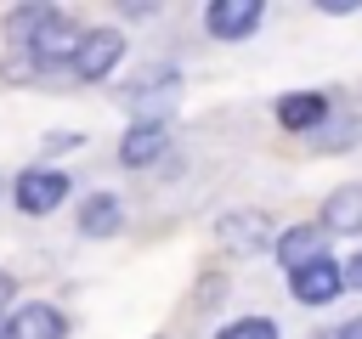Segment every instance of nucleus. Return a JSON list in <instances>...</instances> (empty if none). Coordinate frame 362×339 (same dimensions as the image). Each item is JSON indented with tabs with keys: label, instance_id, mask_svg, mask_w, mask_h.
<instances>
[{
	"label": "nucleus",
	"instance_id": "obj_11",
	"mask_svg": "<svg viewBox=\"0 0 362 339\" xmlns=\"http://www.w3.org/2000/svg\"><path fill=\"white\" fill-rule=\"evenodd\" d=\"M277 119H283V130H322L328 124V96H317V90H300V96H283L277 102Z\"/></svg>",
	"mask_w": 362,
	"mask_h": 339
},
{
	"label": "nucleus",
	"instance_id": "obj_15",
	"mask_svg": "<svg viewBox=\"0 0 362 339\" xmlns=\"http://www.w3.org/2000/svg\"><path fill=\"white\" fill-rule=\"evenodd\" d=\"M215 339H277V322H272V316H238V322H226Z\"/></svg>",
	"mask_w": 362,
	"mask_h": 339
},
{
	"label": "nucleus",
	"instance_id": "obj_16",
	"mask_svg": "<svg viewBox=\"0 0 362 339\" xmlns=\"http://www.w3.org/2000/svg\"><path fill=\"white\" fill-rule=\"evenodd\" d=\"M345 288H362V254L345 260Z\"/></svg>",
	"mask_w": 362,
	"mask_h": 339
},
{
	"label": "nucleus",
	"instance_id": "obj_13",
	"mask_svg": "<svg viewBox=\"0 0 362 339\" xmlns=\"http://www.w3.org/2000/svg\"><path fill=\"white\" fill-rule=\"evenodd\" d=\"M322 232H362V181H345L322 203Z\"/></svg>",
	"mask_w": 362,
	"mask_h": 339
},
{
	"label": "nucleus",
	"instance_id": "obj_12",
	"mask_svg": "<svg viewBox=\"0 0 362 339\" xmlns=\"http://www.w3.org/2000/svg\"><path fill=\"white\" fill-rule=\"evenodd\" d=\"M124 226V203L113 198V192H90L85 203H79V232L85 237H113Z\"/></svg>",
	"mask_w": 362,
	"mask_h": 339
},
{
	"label": "nucleus",
	"instance_id": "obj_5",
	"mask_svg": "<svg viewBox=\"0 0 362 339\" xmlns=\"http://www.w3.org/2000/svg\"><path fill=\"white\" fill-rule=\"evenodd\" d=\"M215 237H221L232 254H260V249L277 243V237H272V220H266L260 209H232V215H221V220H215Z\"/></svg>",
	"mask_w": 362,
	"mask_h": 339
},
{
	"label": "nucleus",
	"instance_id": "obj_17",
	"mask_svg": "<svg viewBox=\"0 0 362 339\" xmlns=\"http://www.w3.org/2000/svg\"><path fill=\"white\" fill-rule=\"evenodd\" d=\"M334 339H362V316H351V322H345V328H339Z\"/></svg>",
	"mask_w": 362,
	"mask_h": 339
},
{
	"label": "nucleus",
	"instance_id": "obj_3",
	"mask_svg": "<svg viewBox=\"0 0 362 339\" xmlns=\"http://www.w3.org/2000/svg\"><path fill=\"white\" fill-rule=\"evenodd\" d=\"M79 34H85V28H74V23H68V11H57V17L40 28V40H34L23 56H34V68H40V73L68 68V62H74V51H79Z\"/></svg>",
	"mask_w": 362,
	"mask_h": 339
},
{
	"label": "nucleus",
	"instance_id": "obj_9",
	"mask_svg": "<svg viewBox=\"0 0 362 339\" xmlns=\"http://www.w3.org/2000/svg\"><path fill=\"white\" fill-rule=\"evenodd\" d=\"M62 333H68V316L45 299H28L0 322V339H62Z\"/></svg>",
	"mask_w": 362,
	"mask_h": 339
},
{
	"label": "nucleus",
	"instance_id": "obj_10",
	"mask_svg": "<svg viewBox=\"0 0 362 339\" xmlns=\"http://www.w3.org/2000/svg\"><path fill=\"white\" fill-rule=\"evenodd\" d=\"M272 249H277L283 271H300V266H311V260H328V232H322V226H288Z\"/></svg>",
	"mask_w": 362,
	"mask_h": 339
},
{
	"label": "nucleus",
	"instance_id": "obj_14",
	"mask_svg": "<svg viewBox=\"0 0 362 339\" xmlns=\"http://www.w3.org/2000/svg\"><path fill=\"white\" fill-rule=\"evenodd\" d=\"M57 11H62V6H11V11H6V45H11V51H28Z\"/></svg>",
	"mask_w": 362,
	"mask_h": 339
},
{
	"label": "nucleus",
	"instance_id": "obj_1",
	"mask_svg": "<svg viewBox=\"0 0 362 339\" xmlns=\"http://www.w3.org/2000/svg\"><path fill=\"white\" fill-rule=\"evenodd\" d=\"M119 56H124V34L119 28H90V34H79V51H74L68 73L85 79V85H96V79H107L119 68Z\"/></svg>",
	"mask_w": 362,
	"mask_h": 339
},
{
	"label": "nucleus",
	"instance_id": "obj_4",
	"mask_svg": "<svg viewBox=\"0 0 362 339\" xmlns=\"http://www.w3.org/2000/svg\"><path fill=\"white\" fill-rule=\"evenodd\" d=\"M175 96H181V79H175L170 68H147L141 79H130L124 107H136L141 119H164V113L175 107Z\"/></svg>",
	"mask_w": 362,
	"mask_h": 339
},
{
	"label": "nucleus",
	"instance_id": "obj_7",
	"mask_svg": "<svg viewBox=\"0 0 362 339\" xmlns=\"http://www.w3.org/2000/svg\"><path fill=\"white\" fill-rule=\"evenodd\" d=\"M170 153V124L164 119H136L130 130H124V141H119V164L124 170H147V164H158Z\"/></svg>",
	"mask_w": 362,
	"mask_h": 339
},
{
	"label": "nucleus",
	"instance_id": "obj_2",
	"mask_svg": "<svg viewBox=\"0 0 362 339\" xmlns=\"http://www.w3.org/2000/svg\"><path fill=\"white\" fill-rule=\"evenodd\" d=\"M17 209L23 215H51L62 198H68V175L62 170H51V164H34V170H23L17 175Z\"/></svg>",
	"mask_w": 362,
	"mask_h": 339
},
{
	"label": "nucleus",
	"instance_id": "obj_8",
	"mask_svg": "<svg viewBox=\"0 0 362 339\" xmlns=\"http://www.w3.org/2000/svg\"><path fill=\"white\" fill-rule=\"evenodd\" d=\"M288 288H294L300 305H328V299H339V288H345V266H339L334 254H328V260H311V266L288 271Z\"/></svg>",
	"mask_w": 362,
	"mask_h": 339
},
{
	"label": "nucleus",
	"instance_id": "obj_18",
	"mask_svg": "<svg viewBox=\"0 0 362 339\" xmlns=\"http://www.w3.org/2000/svg\"><path fill=\"white\" fill-rule=\"evenodd\" d=\"M11 288H17V282H11V277H6V271H0V311H6V305H11Z\"/></svg>",
	"mask_w": 362,
	"mask_h": 339
},
{
	"label": "nucleus",
	"instance_id": "obj_6",
	"mask_svg": "<svg viewBox=\"0 0 362 339\" xmlns=\"http://www.w3.org/2000/svg\"><path fill=\"white\" fill-rule=\"evenodd\" d=\"M260 17H266L260 0H209V6H204V28H209L215 40H249V34L260 28Z\"/></svg>",
	"mask_w": 362,
	"mask_h": 339
}]
</instances>
